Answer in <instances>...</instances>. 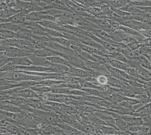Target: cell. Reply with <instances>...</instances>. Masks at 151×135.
I'll use <instances>...</instances> for the list:
<instances>
[{"label":"cell","instance_id":"1","mask_svg":"<svg viewBox=\"0 0 151 135\" xmlns=\"http://www.w3.org/2000/svg\"><path fill=\"white\" fill-rule=\"evenodd\" d=\"M35 51L27 49H21L15 47H1V52L11 58H18L24 56H33Z\"/></svg>","mask_w":151,"mask_h":135},{"label":"cell","instance_id":"2","mask_svg":"<svg viewBox=\"0 0 151 135\" xmlns=\"http://www.w3.org/2000/svg\"><path fill=\"white\" fill-rule=\"evenodd\" d=\"M58 53V54L61 57H63L73 67L83 70L86 71H92L93 70H90L86 67L82 58L78 56L70 55V54H63L61 53Z\"/></svg>","mask_w":151,"mask_h":135},{"label":"cell","instance_id":"3","mask_svg":"<svg viewBox=\"0 0 151 135\" xmlns=\"http://www.w3.org/2000/svg\"><path fill=\"white\" fill-rule=\"evenodd\" d=\"M94 71H86L72 67L70 68L68 73L65 75L82 78L83 80H85L88 78L93 77L92 75Z\"/></svg>","mask_w":151,"mask_h":135},{"label":"cell","instance_id":"4","mask_svg":"<svg viewBox=\"0 0 151 135\" xmlns=\"http://www.w3.org/2000/svg\"><path fill=\"white\" fill-rule=\"evenodd\" d=\"M44 64L49 68L50 73H56L61 75H66L69 70L70 68L64 65L58 64L55 63H51L48 61H46Z\"/></svg>","mask_w":151,"mask_h":135},{"label":"cell","instance_id":"5","mask_svg":"<svg viewBox=\"0 0 151 135\" xmlns=\"http://www.w3.org/2000/svg\"><path fill=\"white\" fill-rule=\"evenodd\" d=\"M47 6L43 8L44 11L49 9H55L70 12L69 9L66 5L64 1H44Z\"/></svg>","mask_w":151,"mask_h":135},{"label":"cell","instance_id":"6","mask_svg":"<svg viewBox=\"0 0 151 135\" xmlns=\"http://www.w3.org/2000/svg\"><path fill=\"white\" fill-rule=\"evenodd\" d=\"M12 96H19L24 99H37L40 100V95L30 88H25L20 90Z\"/></svg>","mask_w":151,"mask_h":135},{"label":"cell","instance_id":"7","mask_svg":"<svg viewBox=\"0 0 151 135\" xmlns=\"http://www.w3.org/2000/svg\"><path fill=\"white\" fill-rule=\"evenodd\" d=\"M26 15L22 11L7 19H1V24L5 23H12L14 24H22L26 21Z\"/></svg>","mask_w":151,"mask_h":135},{"label":"cell","instance_id":"8","mask_svg":"<svg viewBox=\"0 0 151 135\" xmlns=\"http://www.w3.org/2000/svg\"><path fill=\"white\" fill-rule=\"evenodd\" d=\"M15 69H16L15 71L21 70V71L36 72L50 73V70L48 67L35 66V65L29 66H16Z\"/></svg>","mask_w":151,"mask_h":135},{"label":"cell","instance_id":"9","mask_svg":"<svg viewBox=\"0 0 151 135\" xmlns=\"http://www.w3.org/2000/svg\"><path fill=\"white\" fill-rule=\"evenodd\" d=\"M57 126L62 129L66 135H85L83 132L64 122L59 123Z\"/></svg>","mask_w":151,"mask_h":135},{"label":"cell","instance_id":"10","mask_svg":"<svg viewBox=\"0 0 151 135\" xmlns=\"http://www.w3.org/2000/svg\"><path fill=\"white\" fill-rule=\"evenodd\" d=\"M121 117L127 123L128 126L130 125H143V121L141 117L132 115H122Z\"/></svg>","mask_w":151,"mask_h":135},{"label":"cell","instance_id":"11","mask_svg":"<svg viewBox=\"0 0 151 135\" xmlns=\"http://www.w3.org/2000/svg\"><path fill=\"white\" fill-rule=\"evenodd\" d=\"M1 110L13 113L24 112L20 107L5 101H1Z\"/></svg>","mask_w":151,"mask_h":135},{"label":"cell","instance_id":"12","mask_svg":"<svg viewBox=\"0 0 151 135\" xmlns=\"http://www.w3.org/2000/svg\"><path fill=\"white\" fill-rule=\"evenodd\" d=\"M37 22L47 29L55 30V31L61 32H64L63 29L53 21H49V20H42V21H38Z\"/></svg>","mask_w":151,"mask_h":135},{"label":"cell","instance_id":"13","mask_svg":"<svg viewBox=\"0 0 151 135\" xmlns=\"http://www.w3.org/2000/svg\"><path fill=\"white\" fill-rule=\"evenodd\" d=\"M108 60L109 65L117 69L124 71L125 72L129 67V65L127 64L123 63L122 62L119 61L111 57H108Z\"/></svg>","mask_w":151,"mask_h":135},{"label":"cell","instance_id":"14","mask_svg":"<svg viewBox=\"0 0 151 135\" xmlns=\"http://www.w3.org/2000/svg\"><path fill=\"white\" fill-rule=\"evenodd\" d=\"M94 126V125H93ZM101 130L103 135H124V132L118 130L115 128L106 125L95 126Z\"/></svg>","mask_w":151,"mask_h":135},{"label":"cell","instance_id":"15","mask_svg":"<svg viewBox=\"0 0 151 135\" xmlns=\"http://www.w3.org/2000/svg\"><path fill=\"white\" fill-rule=\"evenodd\" d=\"M58 55V53L51 50H48L47 48H39L35 50L34 53V56L38 57H48L50 56Z\"/></svg>","mask_w":151,"mask_h":135},{"label":"cell","instance_id":"16","mask_svg":"<svg viewBox=\"0 0 151 135\" xmlns=\"http://www.w3.org/2000/svg\"><path fill=\"white\" fill-rule=\"evenodd\" d=\"M29 57V56H24L15 58L12 62L16 66H29L34 65L33 62L30 60Z\"/></svg>","mask_w":151,"mask_h":135},{"label":"cell","instance_id":"17","mask_svg":"<svg viewBox=\"0 0 151 135\" xmlns=\"http://www.w3.org/2000/svg\"><path fill=\"white\" fill-rule=\"evenodd\" d=\"M129 1H122V0H113V1H106V4L108 5L111 9H118L122 8L129 3Z\"/></svg>","mask_w":151,"mask_h":135},{"label":"cell","instance_id":"18","mask_svg":"<svg viewBox=\"0 0 151 135\" xmlns=\"http://www.w3.org/2000/svg\"><path fill=\"white\" fill-rule=\"evenodd\" d=\"M46 59L47 61H48L51 63H55V64H58L64 65L67 66L69 68L72 67L65 59L63 57H61L60 56H54L47 57Z\"/></svg>","mask_w":151,"mask_h":135},{"label":"cell","instance_id":"19","mask_svg":"<svg viewBox=\"0 0 151 135\" xmlns=\"http://www.w3.org/2000/svg\"><path fill=\"white\" fill-rule=\"evenodd\" d=\"M23 27L20 24H14L12 23H5L1 24V29L8 30L18 33L21 31Z\"/></svg>","mask_w":151,"mask_h":135},{"label":"cell","instance_id":"20","mask_svg":"<svg viewBox=\"0 0 151 135\" xmlns=\"http://www.w3.org/2000/svg\"><path fill=\"white\" fill-rule=\"evenodd\" d=\"M20 11H17L13 8H8L6 9H1V19H7L11 18L15 14L20 12Z\"/></svg>","mask_w":151,"mask_h":135},{"label":"cell","instance_id":"21","mask_svg":"<svg viewBox=\"0 0 151 135\" xmlns=\"http://www.w3.org/2000/svg\"><path fill=\"white\" fill-rule=\"evenodd\" d=\"M33 34L30 30L28 29L23 28L21 31L17 33V39H25L30 41L32 39Z\"/></svg>","mask_w":151,"mask_h":135},{"label":"cell","instance_id":"22","mask_svg":"<svg viewBox=\"0 0 151 135\" xmlns=\"http://www.w3.org/2000/svg\"><path fill=\"white\" fill-rule=\"evenodd\" d=\"M119 30L122 31L125 34H127L128 35H132L133 37H135L136 38H139V41H141L144 39V37L141 35L136 30H134L133 29L130 28L129 27H125L124 26L120 25Z\"/></svg>","mask_w":151,"mask_h":135},{"label":"cell","instance_id":"23","mask_svg":"<svg viewBox=\"0 0 151 135\" xmlns=\"http://www.w3.org/2000/svg\"><path fill=\"white\" fill-rule=\"evenodd\" d=\"M108 57L115 59L116 60L122 62L123 63H126L127 64H128L129 62V59L124 54L118 51L117 50L111 52H109Z\"/></svg>","mask_w":151,"mask_h":135},{"label":"cell","instance_id":"24","mask_svg":"<svg viewBox=\"0 0 151 135\" xmlns=\"http://www.w3.org/2000/svg\"><path fill=\"white\" fill-rule=\"evenodd\" d=\"M48 38L50 39V41L52 42H57L62 46H64L67 48H71V45H72L71 42L66 38L64 37H48Z\"/></svg>","mask_w":151,"mask_h":135},{"label":"cell","instance_id":"25","mask_svg":"<svg viewBox=\"0 0 151 135\" xmlns=\"http://www.w3.org/2000/svg\"><path fill=\"white\" fill-rule=\"evenodd\" d=\"M151 114V102L146 104L145 106L135 111V116L142 117L143 116Z\"/></svg>","mask_w":151,"mask_h":135},{"label":"cell","instance_id":"26","mask_svg":"<svg viewBox=\"0 0 151 135\" xmlns=\"http://www.w3.org/2000/svg\"><path fill=\"white\" fill-rule=\"evenodd\" d=\"M134 59L137 60V61L141 67L148 70V71H151V63L146 57L142 55H139L137 57L134 58Z\"/></svg>","mask_w":151,"mask_h":135},{"label":"cell","instance_id":"27","mask_svg":"<svg viewBox=\"0 0 151 135\" xmlns=\"http://www.w3.org/2000/svg\"><path fill=\"white\" fill-rule=\"evenodd\" d=\"M1 39H17V33L8 30L1 29Z\"/></svg>","mask_w":151,"mask_h":135},{"label":"cell","instance_id":"28","mask_svg":"<svg viewBox=\"0 0 151 135\" xmlns=\"http://www.w3.org/2000/svg\"><path fill=\"white\" fill-rule=\"evenodd\" d=\"M107 76L108 80V85L119 89H121L122 87L123 82L111 75H108Z\"/></svg>","mask_w":151,"mask_h":135},{"label":"cell","instance_id":"29","mask_svg":"<svg viewBox=\"0 0 151 135\" xmlns=\"http://www.w3.org/2000/svg\"><path fill=\"white\" fill-rule=\"evenodd\" d=\"M94 114L97 116H98V117H99L102 120L106 122V124H107L108 126L115 128L118 130H119L116 127V125L115 124V118L113 117L112 116H102L100 115V114L95 113Z\"/></svg>","mask_w":151,"mask_h":135},{"label":"cell","instance_id":"30","mask_svg":"<svg viewBox=\"0 0 151 135\" xmlns=\"http://www.w3.org/2000/svg\"><path fill=\"white\" fill-rule=\"evenodd\" d=\"M29 88L33 90L39 95L51 92L52 91V87L41 85H37L33 87H30Z\"/></svg>","mask_w":151,"mask_h":135},{"label":"cell","instance_id":"31","mask_svg":"<svg viewBox=\"0 0 151 135\" xmlns=\"http://www.w3.org/2000/svg\"><path fill=\"white\" fill-rule=\"evenodd\" d=\"M124 98L125 97L122 96V95L120 94L119 93H116L110 95L106 100L109 101L112 104H116L119 103L124 100Z\"/></svg>","mask_w":151,"mask_h":135},{"label":"cell","instance_id":"32","mask_svg":"<svg viewBox=\"0 0 151 135\" xmlns=\"http://www.w3.org/2000/svg\"><path fill=\"white\" fill-rule=\"evenodd\" d=\"M129 4L134 7H151V1H129Z\"/></svg>","mask_w":151,"mask_h":135},{"label":"cell","instance_id":"33","mask_svg":"<svg viewBox=\"0 0 151 135\" xmlns=\"http://www.w3.org/2000/svg\"><path fill=\"white\" fill-rule=\"evenodd\" d=\"M137 51L140 55L144 56L149 61H151V47L142 46Z\"/></svg>","mask_w":151,"mask_h":135},{"label":"cell","instance_id":"34","mask_svg":"<svg viewBox=\"0 0 151 135\" xmlns=\"http://www.w3.org/2000/svg\"><path fill=\"white\" fill-rule=\"evenodd\" d=\"M115 124L118 129L121 131H125L127 130L128 125L127 123L121 117V116L117 118H115Z\"/></svg>","mask_w":151,"mask_h":135},{"label":"cell","instance_id":"35","mask_svg":"<svg viewBox=\"0 0 151 135\" xmlns=\"http://www.w3.org/2000/svg\"><path fill=\"white\" fill-rule=\"evenodd\" d=\"M71 89L67 87H54L52 88V91L51 92L56 94H60L70 95L71 92Z\"/></svg>","mask_w":151,"mask_h":135},{"label":"cell","instance_id":"36","mask_svg":"<svg viewBox=\"0 0 151 135\" xmlns=\"http://www.w3.org/2000/svg\"><path fill=\"white\" fill-rule=\"evenodd\" d=\"M108 75L99 74L96 78V80L98 85H108Z\"/></svg>","mask_w":151,"mask_h":135},{"label":"cell","instance_id":"37","mask_svg":"<svg viewBox=\"0 0 151 135\" xmlns=\"http://www.w3.org/2000/svg\"><path fill=\"white\" fill-rule=\"evenodd\" d=\"M82 59L83 60V62L85 63L86 67L93 71H96L99 63L93 61H91V60H86L84 59Z\"/></svg>","mask_w":151,"mask_h":135},{"label":"cell","instance_id":"38","mask_svg":"<svg viewBox=\"0 0 151 135\" xmlns=\"http://www.w3.org/2000/svg\"><path fill=\"white\" fill-rule=\"evenodd\" d=\"M134 98L139 101L140 103L141 104L146 105L149 103L151 102V98L149 97L146 94H144L136 95Z\"/></svg>","mask_w":151,"mask_h":135},{"label":"cell","instance_id":"39","mask_svg":"<svg viewBox=\"0 0 151 135\" xmlns=\"http://www.w3.org/2000/svg\"><path fill=\"white\" fill-rule=\"evenodd\" d=\"M15 67H16V65L14 64V63L12 62L11 63H8L4 66L1 67V69H0L1 72L15 71L16 70Z\"/></svg>","mask_w":151,"mask_h":135},{"label":"cell","instance_id":"40","mask_svg":"<svg viewBox=\"0 0 151 135\" xmlns=\"http://www.w3.org/2000/svg\"><path fill=\"white\" fill-rule=\"evenodd\" d=\"M24 89H25V88L23 87H18L8 89V90H2V91H1V94L12 95L14 94L15 93H17L20 90H22Z\"/></svg>","mask_w":151,"mask_h":135},{"label":"cell","instance_id":"41","mask_svg":"<svg viewBox=\"0 0 151 135\" xmlns=\"http://www.w3.org/2000/svg\"><path fill=\"white\" fill-rule=\"evenodd\" d=\"M15 58L8 57L3 53L1 52V67L11 63Z\"/></svg>","mask_w":151,"mask_h":135},{"label":"cell","instance_id":"42","mask_svg":"<svg viewBox=\"0 0 151 135\" xmlns=\"http://www.w3.org/2000/svg\"><path fill=\"white\" fill-rule=\"evenodd\" d=\"M45 31L48 37H64L62 32L55 30H49L45 29Z\"/></svg>","mask_w":151,"mask_h":135},{"label":"cell","instance_id":"43","mask_svg":"<svg viewBox=\"0 0 151 135\" xmlns=\"http://www.w3.org/2000/svg\"><path fill=\"white\" fill-rule=\"evenodd\" d=\"M105 20L108 23L109 25L110 26L111 28L112 29L113 32L119 29L120 25L115 21H114L113 20L111 19H106Z\"/></svg>","mask_w":151,"mask_h":135},{"label":"cell","instance_id":"44","mask_svg":"<svg viewBox=\"0 0 151 135\" xmlns=\"http://www.w3.org/2000/svg\"><path fill=\"white\" fill-rule=\"evenodd\" d=\"M138 135H150L151 134V127L145 126L143 125L139 131L138 132Z\"/></svg>","mask_w":151,"mask_h":135},{"label":"cell","instance_id":"45","mask_svg":"<svg viewBox=\"0 0 151 135\" xmlns=\"http://www.w3.org/2000/svg\"><path fill=\"white\" fill-rule=\"evenodd\" d=\"M142 126V125H141V126H137V125L128 126L127 130L129 131V132H130L132 135H138V132L139 131Z\"/></svg>","mask_w":151,"mask_h":135},{"label":"cell","instance_id":"46","mask_svg":"<svg viewBox=\"0 0 151 135\" xmlns=\"http://www.w3.org/2000/svg\"><path fill=\"white\" fill-rule=\"evenodd\" d=\"M127 45L132 51H135V50H138L139 47H142L141 45L139 44L138 41H135V42H131V43L128 44Z\"/></svg>","mask_w":151,"mask_h":135},{"label":"cell","instance_id":"47","mask_svg":"<svg viewBox=\"0 0 151 135\" xmlns=\"http://www.w3.org/2000/svg\"><path fill=\"white\" fill-rule=\"evenodd\" d=\"M141 117L144 125L151 127V114L143 116Z\"/></svg>","mask_w":151,"mask_h":135},{"label":"cell","instance_id":"48","mask_svg":"<svg viewBox=\"0 0 151 135\" xmlns=\"http://www.w3.org/2000/svg\"><path fill=\"white\" fill-rule=\"evenodd\" d=\"M143 85L147 95L151 98V81H146Z\"/></svg>","mask_w":151,"mask_h":135},{"label":"cell","instance_id":"49","mask_svg":"<svg viewBox=\"0 0 151 135\" xmlns=\"http://www.w3.org/2000/svg\"><path fill=\"white\" fill-rule=\"evenodd\" d=\"M112 11L116 14V15H118L119 17H129L131 16V14H129L128 12H125L124 11L120 10V9H113Z\"/></svg>","mask_w":151,"mask_h":135},{"label":"cell","instance_id":"50","mask_svg":"<svg viewBox=\"0 0 151 135\" xmlns=\"http://www.w3.org/2000/svg\"><path fill=\"white\" fill-rule=\"evenodd\" d=\"M76 96H84L88 95L85 91H83L81 89H71L70 94Z\"/></svg>","mask_w":151,"mask_h":135},{"label":"cell","instance_id":"51","mask_svg":"<svg viewBox=\"0 0 151 135\" xmlns=\"http://www.w3.org/2000/svg\"><path fill=\"white\" fill-rule=\"evenodd\" d=\"M124 100L125 101L129 104H130V105L132 106L133 105L140 104L139 101L137 100V99H135V98H133L126 97H125Z\"/></svg>","mask_w":151,"mask_h":135},{"label":"cell","instance_id":"52","mask_svg":"<svg viewBox=\"0 0 151 135\" xmlns=\"http://www.w3.org/2000/svg\"><path fill=\"white\" fill-rule=\"evenodd\" d=\"M138 32L145 38H151V29H148L147 30H140Z\"/></svg>","mask_w":151,"mask_h":135},{"label":"cell","instance_id":"53","mask_svg":"<svg viewBox=\"0 0 151 135\" xmlns=\"http://www.w3.org/2000/svg\"><path fill=\"white\" fill-rule=\"evenodd\" d=\"M137 41V40L135 38L133 37H127V36L122 39V43L125 44L126 45H127L128 44H130L131 42H133Z\"/></svg>","mask_w":151,"mask_h":135},{"label":"cell","instance_id":"54","mask_svg":"<svg viewBox=\"0 0 151 135\" xmlns=\"http://www.w3.org/2000/svg\"><path fill=\"white\" fill-rule=\"evenodd\" d=\"M8 7L15 9L17 7V1H6Z\"/></svg>","mask_w":151,"mask_h":135},{"label":"cell","instance_id":"55","mask_svg":"<svg viewBox=\"0 0 151 135\" xmlns=\"http://www.w3.org/2000/svg\"><path fill=\"white\" fill-rule=\"evenodd\" d=\"M119 104V105L122 106V107H124L125 108H130V109H132V106L130 105V104H129L127 102H126L125 101L123 100L121 102H119V103H118Z\"/></svg>","mask_w":151,"mask_h":135}]
</instances>
